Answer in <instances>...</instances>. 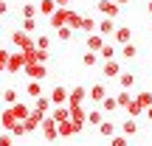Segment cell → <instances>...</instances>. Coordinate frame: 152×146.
<instances>
[{"mask_svg": "<svg viewBox=\"0 0 152 146\" xmlns=\"http://www.w3.org/2000/svg\"><path fill=\"white\" fill-rule=\"evenodd\" d=\"M127 113H130V118H138V115L144 113V107H141V104L135 101V98H132V104H130V107H127Z\"/></svg>", "mask_w": 152, "mask_h": 146, "instance_id": "cell-39", "label": "cell"}, {"mask_svg": "<svg viewBox=\"0 0 152 146\" xmlns=\"http://www.w3.org/2000/svg\"><path fill=\"white\" fill-rule=\"evenodd\" d=\"M96 25H99V20H93V17H82V28H79V31L82 34H93Z\"/></svg>", "mask_w": 152, "mask_h": 146, "instance_id": "cell-34", "label": "cell"}, {"mask_svg": "<svg viewBox=\"0 0 152 146\" xmlns=\"http://www.w3.org/2000/svg\"><path fill=\"white\" fill-rule=\"evenodd\" d=\"M9 132H11V135H14V138H23V135H26V132H28V129H26V124H23V121H17V124H14V126H11V129H9Z\"/></svg>", "mask_w": 152, "mask_h": 146, "instance_id": "cell-40", "label": "cell"}, {"mask_svg": "<svg viewBox=\"0 0 152 146\" xmlns=\"http://www.w3.org/2000/svg\"><path fill=\"white\" fill-rule=\"evenodd\" d=\"M26 93H28L31 98L42 96V81H34V79H28V84H26Z\"/></svg>", "mask_w": 152, "mask_h": 146, "instance_id": "cell-27", "label": "cell"}, {"mask_svg": "<svg viewBox=\"0 0 152 146\" xmlns=\"http://www.w3.org/2000/svg\"><path fill=\"white\" fill-rule=\"evenodd\" d=\"M85 48H87V51H93V54H99V51L104 48V37H102L99 31L87 34V39H85Z\"/></svg>", "mask_w": 152, "mask_h": 146, "instance_id": "cell-11", "label": "cell"}, {"mask_svg": "<svg viewBox=\"0 0 152 146\" xmlns=\"http://www.w3.org/2000/svg\"><path fill=\"white\" fill-rule=\"evenodd\" d=\"M115 28H118V25H115V20H110V17H104V20H99L96 31L102 34V37H113V34H115Z\"/></svg>", "mask_w": 152, "mask_h": 146, "instance_id": "cell-14", "label": "cell"}, {"mask_svg": "<svg viewBox=\"0 0 152 146\" xmlns=\"http://www.w3.org/2000/svg\"><path fill=\"white\" fill-rule=\"evenodd\" d=\"M56 3V9H68V6H71V0H54Z\"/></svg>", "mask_w": 152, "mask_h": 146, "instance_id": "cell-47", "label": "cell"}, {"mask_svg": "<svg viewBox=\"0 0 152 146\" xmlns=\"http://www.w3.org/2000/svg\"><path fill=\"white\" fill-rule=\"evenodd\" d=\"M99 11H102L104 17H110V20H115V17L121 14V6L115 3V0H99Z\"/></svg>", "mask_w": 152, "mask_h": 146, "instance_id": "cell-5", "label": "cell"}, {"mask_svg": "<svg viewBox=\"0 0 152 146\" xmlns=\"http://www.w3.org/2000/svg\"><path fill=\"white\" fill-rule=\"evenodd\" d=\"M9 14V3H6V0H0V17H6Z\"/></svg>", "mask_w": 152, "mask_h": 146, "instance_id": "cell-46", "label": "cell"}, {"mask_svg": "<svg viewBox=\"0 0 152 146\" xmlns=\"http://www.w3.org/2000/svg\"><path fill=\"white\" fill-rule=\"evenodd\" d=\"M71 124L76 126V135L85 129V124H87V110L82 107V104H79V107H71Z\"/></svg>", "mask_w": 152, "mask_h": 146, "instance_id": "cell-2", "label": "cell"}, {"mask_svg": "<svg viewBox=\"0 0 152 146\" xmlns=\"http://www.w3.org/2000/svg\"><path fill=\"white\" fill-rule=\"evenodd\" d=\"M34 45H37V51H48L51 48V37H48V34H42V37L34 39Z\"/></svg>", "mask_w": 152, "mask_h": 146, "instance_id": "cell-37", "label": "cell"}, {"mask_svg": "<svg viewBox=\"0 0 152 146\" xmlns=\"http://www.w3.org/2000/svg\"><path fill=\"white\" fill-rule=\"evenodd\" d=\"M113 42H115V45H127V42H132V31H130V28H124V25H121V28H115Z\"/></svg>", "mask_w": 152, "mask_h": 146, "instance_id": "cell-19", "label": "cell"}, {"mask_svg": "<svg viewBox=\"0 0 152 146\" xmlns=\"http://www.w3.org/2000/svg\"><path fill=\"white\" fill-rule=\"evenodd\" d=\"M20 14H23V17H28V20H37L39 9H37L34 3H26V6H23V11H20Z\"/></svg>", "mask_w": 152, "mask_h": 146, "instance_id": "cell-36", "label": "cell"}, {"mask_svg": "<svg viewBox=\"0 0 152 146\" xmlns=\"http://www.w3.org/2000/svg\"><path fill=\"white\" fill-rule=\"evenodd\" d=\"M73 37V28H56V39H62V42H68V39H71Z\"/></svg>", "mask_w": 152, "mask_h": 146, "instance_id": "cell-38", "label": "cell"}, {"mask_svg": "<svg viewBox=\"0 0 152 146\" xmlns=\"http://www.w3.org/2000/svg\"><path fill=\"white\" fill-rule=\"evenodd\" d=\"M9 54H11V51L0 48V73H3V70H9Z\"/></svg>", "mask_w": 152, "mask_h": 146, "instance_id": "cell-41", "label": "cell"}, {"mask_svg": "<svg viewBox=\"0 0 152 146\" xmlns=\"http://www.w3.org/2000/svg\"><path fill=\"white\" fill-rule=\"evenodd\" d=\"M132 98H135V101L141 104L144 110H149V107H152V93H149V90H141L138 96H132Z\"/></svg>", "mask_w": 152, "mask_h": 146, "instance_id": "cell-33", "label": "cell"}, {"mask_svg": "<svg viewBox=\"0 0 152 146\" xmlns=\"http://www.w3.org/2000/svg\"><path fill=\"white\" fill-rule=\"evenodd\" d=\"M68 93H71V90H68V87H62V84H56L54 87V90H51V101H54V107H56V104H68Z\"/></svg>", "mask_w": 152, "mask_h": 146, "instance_id": "cell-15", "label": "cell"}, {"mask_svg": "<svg viewBox=\"0 0 152 146\" xmlns=\"http://www.w3.org/2000/svg\"><path fill=\"white\" fill-rule=\"evenodd\" d=\"M68 14H71V9H56L54 14L48 17L51 28H54V31H56V28H65V25H68Z\"/></svg>", "mask_w": 152, "mask_h": 146, "instance_id": "cell-8", "label": "cell"}, {"mask_svg": "<svg viewBox=\"0 0 152 146\" xmlns=\"http://www.w3.org/2000/svg\"><path fill=\"white\" fill-rule=\"evenodd\" d=\"M115 54H118V48H115L113 42H104V48L99 51V59H102V62H107V59H115Z\"/></svg>", "mask_w": 152, "mask_h": 146, "instance_id": "cell-22", "label": "cell"}, {"mask_svg": "<svg viewBox=\"0 0 152 146\" xmlns=\"http://www.w3.org/2000/svg\"><path fill=\"white\" fill-rule=\"evenodd\" d=\"M56 129H59V138H71V135H76V126L71 124V121H59V124H56Z\"/></svg>", "mask_w": 152, "mask_h": 146, "instance_id": "cell-26", "label": "cell"}, {"mask_svg": "<svg viewBox=\"0 0 152 146\" xmlns=\"http://www.w3.org/2000/svg\"><path fill=\"white\" fill-rule=\"evenodd\" d=\"M14 124H17V118H14V110H11V107L0 110V126H3V132H9Z\"/></svg>", "mask_w": 152, "mask_h": 146, "instance_id": "cell-13", "label": "cell"}, {"mask_svg": "<svg viewBox=\"0 0 152 146\" xmlns=\"http://www.w3.org/2000/svg\"><path fill=\"white\" fill-rule=\"evenodd\" d=\"M20 28H23V31H28V34H34V28H37V20H28V17H23Z\"/></svg>", "mask_w": 152, "mask_h": 146, "instance_id": "cell-42", "label": "cell"}, {"mask_svg": "<svg viewBox=\"0 0 152 146\" xmlns=\"http://www.w3.org/2000/svg\"><path fill=\"white\" fill-rule=\"evenodd\" d=\"M48 59H51V51H37V62L39 65H45Z\"/></svg>", "mask_w": 152, "mask_h": 146, "instance_id": "cell-45", "label": "cell"}, {"mask_svg": "<svg viewBox=\"0 0 152 146\" xmlns=\"http://www.w3.org/2000/svg\"><path fill=\"white\" fill-rule=\"evenodd\" d=\"M51 118L59 124V121H71V107L68 104H56L54 110H51Z\"/></svg>", "mask_w": 152, "mask_h": 146, "instance_id": "cell-16", "label": "cell"}, {"mask_svg": "<svg viewBox=\"0 0 152 146\" xmlns=\"http://www.w3.org/2000/svg\"><path fill=\"white\" fill-rule=\"evenodd\" d=\"M0 146H14V135L11 132H3L0 135Z\"/></svg>", "mask_w": 152, "mask_h": 146, "instance_id": "cell-44", "label": "cell"}, {"mask_svg": "<svg viewBox=\"0 0 152 146\" xmlns=\"http://www.w3.org/2000/svg\"><path fill=\"white\" fill-rule=\"evenodd\" d=\"M87 98H90V101L99 107V104H102L104 98H107V84H104V81H96V84H93L90 90H87Z\"/></svg>", "mask_w": 152, "mask_h": 146, "instance_id": "cell-4", "label": "cell"}, {"mask_svg": "<svg viewBox=\"0 0 152 146\" xmlns=\"http://www.w3.org/2000/svg\"><path fill=\"white\" fill-rule=\"evenodd\" d=\"M121 56H124V59H135V56H138V45L135 42H127V45H121Z\"/></svg>", "mask_w": 152, "mask_h": 146, "instance_id": "cell-30", "label": "cell"}, {"mask_svg": "<svg viewBox=\"0 0 152 146\" xmlns=\"http://www.w3.org/2000/svg\"><path fill=\"white\" fill-rule=\"evenodd\" d=\"M42 118H45L42 113H37V110H31V113H28V118L23 121V124H26V129H28V132H34V129H39V124H42Z\"/></svg>", "mask_w": 152, "mask_h": 146, "instance_id": "cell-17", "label": "cell"}, {"mask_svg": "<svg viewBox=\"0 0 152 146\" xmlns=\"http://www.w3.org/2000/svg\"><path fill=\"white\" fill-rule=\"evenodd\" d=\"M68 28H73V34L82 28V14H79V11H73V9H71V14H68Z\"/></svg>", "mask_w": 152, "mask_h": 146, "instance_id": "cell-32", "label": "cell"}, {"mask_svg": "<svg viewBox=\"0 0 152 146\" xmlns=\"http://www.w3.org/2000/svg\"><path fill=\"white\" fill-rule=\"evenodd\" d=\"M115 3H118V6H127V3H132V0H115Z\"/></svg>", "mask_w": 152, "mask_h": 146, "instance_id": "cell-48", "label": "cell"}, {"mask_svg": "<svg viewBox=\"0 0 152 146\" xmlns=\"http://www.w3.org/2000/svg\"><path fill=\"white\" fill-rule=\"evenodd\" d=\"M135 132H138L135 118H124V121H121V135H124V138H132Z\"/></svg>", "mask_w": 152, "mask_h": 146, "instance_id": "cell-20", "label": "cell"}, {"mask_svg": "<svg viewBox=\"0 0 152 146\" xmlns=\"http://www.w3.org/2000/svg\"><path fill=\"white\" fill-rule=\"evenodd\" d=\"M104 118H107V115H104V113H102V110H99V107L87 113V124H90V126H99V124H102Z\"/></svg>", "mask_w": 152, "mask_h": 146, "instance_id": "cell-29", "label": "cell"}, {"mask_svg": "<svg viewBox=\"0 0 152 146\" xmlns=\"http://www.w3.org/2000/svg\"><path fill=\"white\" fill-rule=\"evenodd\" d=\"M34 39H31V34L28 31H23V28H17V31H11V45H14L17 51H23V48H28Z\"/></svg>", "mask_w": 152, "mask_h": 146, "instance_id": "cell-3", "label": "cell"}, {"mask_svg": "<svg viewBox=\"0 0 152 146\" xmlns=\"http://www.w3.org/2000/svg\"><path fill=\"white\" fill-rule=\"evenodd\" d=\"M0 48H3V42H0Z\"/></svg>", "mask_w": 152, "mask_h": 146, "instance_id": "cell-51", "label": "cell"}, {"mask_svg": "<svg viewBox=\"0 0 152 146\" xmlns=\"http://www.w3.org/2000/svg\"><path fill=\"white\" fill-rule=\"evenodd\" d=\"M23 73H26L28 79H34V81H42L45 76H48V68L37 62V65H26V70H23Z\"/></svg>", "mask_w": 152, "mask_h": 146, "instance_id": "cell-10", "label": "cell"}, {"mask_svg": "<svg viewBox=\"0 0 152 146\" xmlns=\"http://www.w3.org/2000/svg\"><path fill=\"white\" fill-rule=\"evenodd\" d=\"M147 11H149V14H152V0H149V3H147Z\"/></svg>", "mask_w": 152, "mask_h": 146, "instance_id": "cell-49", "label": "cell"}, {"mask_svg": "<svg viewBox=\"0 0 152 146\" xmlns=\"http://www.w3.org/2000/svg\"><path fill=\"white\" fill-rule=\"evenodd\" d=\"M102 73H104V79H118L121 76V62L118 59H107L102 65Z\"/></svg>", "mask_w": 152, "mask_h": 146, "instance_id": "cell-9", "label": "cell"}, {"mask_svg": "<svg viewBox=\"0 0 152 146\" xmlns=\"http://www.w3.org/2000/svg\"><path fill=\"white\" fill-rule=\"evenodd\" d=\"M85 98H87V87L76 84L73 90L68 93V107H79V104H85Z\"/></svg>", "mask_w": 152, "mask_h": 146, "instance_id": "cell-7", "label": "cell"}, {"mask_svg": "<svg viewBox=\"0 0 152 146\" xmlns=\"http://www.w3.org/2000/svg\"><path fill=\"white\" fill-rule=\"evenodd\" d=\"M31 110H37V113H42V115H51L54 101H51L48 96H37V98H34V107H31Z\"/></svg>", "mask_w": 152, "mask_h": 146, "instance_id": "cell-12", "label": "cell"}, {"mask_svg": "<svg viewBox=\"0 0 152 146\" xmlns=\"http://www.w3.org/2000/svg\"><path fill=\"white\" fill-rule=\"evenodd\" d=\"M0 98H3L6 107H14V104H17V90H14V87H6V90L0 93Z\"/></svg>", "mask_w": 152, "mask_h": 146, "instance_id": "cell-23", "label": "cell"}, {"mask_svg": "<svg viewBox=\"0 0 152 146\" xmlns=\"http://www.w3.org/2000/svg\"><path fill=\"white\" fill-rule=\"evenodd\" d=\"M96 129H99V135H102V138H113L115 132H118V126H115V121H110V118H104L102 124L96 126Z\"/></svg>", "mask_w": 152, "mask_h": 146, "instance_id": "cell-18", "label": "cell"}, {"mask_svg": "<svg viewBox=\"0 0 152 146\" xmlns=\"http://www.w3.org/2000/svg\"><path fill=\"white\" fill-rule=\"evenodd\" d=\"M115 101H118L121 110H127V107L132 104V93H130V90H118V93H115Z\"/></svg>", "mask_w": 152, "mask_h": 146, "instance_id": "cell-24", "label": "cell"}, {"mask_svg": "<svg viewBox=\"0 0 152 146\" xmlns=\"http://www.w3.org/2000/svg\"><path fill=\"white\" fill-rule=\"evenodd\" d=\"M11 110H14V118H17V121H26L28 113H31V107H28V104H23V101H17Z\"/></svg>", "mask_w": 152, "mask_h": 146, "instance_id": "cell-25", "label": "cell"}, {"mask_svg": "<svg viewBox=\"0 0 152 146\" xmlns=\"http://www.w3.org/2000/svg\"><path fill=\"white\" fill-rule=\"evenodd\" d=\"M99 110H102L104 115H107V113H113V110H118V101H115V96H107L102 104H99Z\"/></svg>", "mask_w": 152, "mask_h": 146, "instance_id": "cell-31", "label": "cell"}, {"mask_svg": "<svg viewBox=\"0 0 152 146\" xmlns=\"http://www.w3.org/2000/svg\"><path fill=\"white\" fill-rule=\"evenodd\" d=\"M37 9H39V14L51 17V14L56 11V3H54V0H39V3H37Z\"/></svg>", "mask_w": 152, "mask_h": 146, "instance_id": "cell-28", "label": "cell"}, {"mask_svg": "<svg viewBox=\"0 0 152 146\" xmlns=\"http://www.w3.org/2000/svg\"><path fill=\"white\" fill-rule=\"evenodd\" d=\"M149 34H152V23H149Z\"/></svg>", "mask_w": 152, "mask_h": 146, "instance_id": "cell-50", "label": "cell"}, {"mask_svg": "<svg viewBox=\"0 0 152 146\" xmlns=\"http://www.w3.org/2000/svg\"><path fill=\"white\" fill-rule=\"evenodd\" d=\"M23 70H26L23 51H11V54H9V73H23Z\"/></svg>", "mask_w": 152, "mask_h": 146, "instance_id": "cell-6", "label": "cell"}, {"mask_svg": "<svg viewBox=\"0 0 152 146\" xmlns=\"http://www.w3.org/2000/svg\"><path fill=\"white\" fill-rule=\"evenodd\" d=\"M39 129H42V138H45L48 143H56V141H59V129H56V121L51 118V115H45V118H42Z\"/></svg>", "mask_w": 152, "mask_h": 146, "instance_id": "cell-1", "label": "cell"}, {"mask_svg": "<svg viewBox=\"0 0 152 146\" xmlns=\"http://www.w3.org/2000/svg\"><path fill=\"white\" fill-rule=\"evenodd\" d=\"M110 146H130V143H127V138H124V135H118V132H115V135L110 138Z\"/></svg>", "mask_w": 152, "mask_h": 146, "instance_id": "cell-43", "label": "cell"}, {"mask_svg": "<svg viewBox=\"0 0 152 146\" xmlns=\"http://www.w3.org/2000/svg\"><path fill=\"white\" fill-rule=\"evenodd\" d=\"M96 62H99V54H93V51H85L82 54V65L85 68H96Z\"/></svg>", "mask_w": 152, "mask_h": 146, "instance_id": "cell-35", "label": "cell"}, {"mask_svg": "<svg viewBox=\"0 0 152 146\" xmlns=\"http://www.w3.org/2000/svg\"><path fill=\"white\" fill-rule=\"evenodd\" d=\"M132 84H135V73L121 70V76H118V90H132Z\"/></svg>", "mask_w": 152, "mask_h": 146, "instance_id": "cell-21", "label": "cell"}]
</instances>
